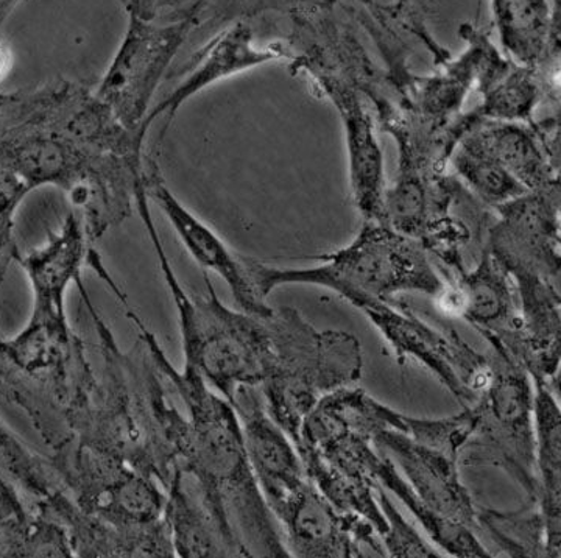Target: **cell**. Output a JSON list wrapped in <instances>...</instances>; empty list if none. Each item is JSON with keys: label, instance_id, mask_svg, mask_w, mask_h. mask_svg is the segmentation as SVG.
<instances>
[{"label": "cell", "instance_id": "29", "mask_svg": "<svg viewBox=\"0 0 561 558\" xmlns=\"http://www.w3.org/2000/svg\"><path fill=\"white\" fill-rule=\"evenodd\" d=\"M482 99L476 111L483 121L534 124L535 110L542 100L535 69L513 66L500 83L482 92Z\"/></svg>", "mask_w": 561, "mask_h": 558}, {"label": "cell", "instance_id": "19", "mask_svg": "<svg viewBox=\"0 0 561 558\" xmlns=\"http://www.w3.org/2000/svg\"><path fill=\"white\" fill-rule=\"evenodd\" d=\"M461 39L468 49L456 61L443 66L434 76H415L412 87L400 103L402 109L412 110L435 127L448 128L461 116V106L468 92L478 90L485 66L497 54L491 43L490 31L463 24L459 29Z\"/></svg>", "mask_w": 561, "mask_h": 558}, {"label": "cell", "instance_id": "34", "mask_svg": "<svg viewBox=\"0 0 561 558\" xmlns=\"http://www.w3.org/2000/svg\"><path fill=\"white\" fill-rule=\"evenodd\" d=\"M287 558H294V557L290 556V557H287Z\"/></svg>", "mask_w": 561, "mask_h": 558}, {"label": "cell", "instance_id": "1", "mask_svg": "<svg viewBox=\"0 0 561 558\" xmlns=\"http://www.w3.org/2000/svg\"><path fill=\"white\" fill-rule=\"evenodd\" d=\"M147 133L131 132L80 81L57 79L0 99L2 272L20 249L14 216L43 186L65 192L90 242L130 219L144 173Z\"/></svg>", "mask_w": 561, "mask_h": 558}, {"label": "cell", "instance_id": "5", "mask_svg": "<svg viewBox=\"0 0 561 558\" xmlns=\"http://www.w3.org/2000/svg\"><path fill=\"white\" fill-rule=\"evenodd\" d=\"M268 323L275 353L260 390L268 415L297 445L317 406L362 378V346L348 332L319 331L294 308L275 309Z\"/></svg>", "mask_w": 561, "mask_h": 558}, {"label": "cell", "instance_id": "16", "mask_svg": "<svg viewBox=\"0 0 561 558\" xmlns=\"http://www.w3.org/2000/svg\"><path fill=\"white\" fill-rule=\"evenodd\" d=\"M351 21L359 24L375 41L386 61L387 80L398 100L408 94L415 73L409 69L413 43L424 44L437 66L448 65L451 54L443 49L426 25L427 3L423 2H337Z\"/></svg>", "mask_w": 561, "mask_h": 558}, {"label": "cell", "instance_id": "22", "mask_svg": "<svg viewBox=\"0 0 561 558\" xmlns=\"http://www.w3.org/2000/svg\"><path fill=\"white\" fill-rule=\"evenodd\" d=\"M538 475L537 504L548 537V557L561 558V408L546 384H535Z\"/></svg>", "mask_w": 561, "mask_h": 558}, {"label": "cell", "instance_id": "8", "mask_svg": "<svg viewBox=\"0 0 561 558\" xmlns=\"http://www.w3.org/2000/svg\"><path fill=\"white\" fill-rule=\"evenodd\" d=\"M490 346L491 375L471 406L476 429L461 451L460 465L502 469L527 494V501H537L540 475L535 383L500 343Z\"/></svg>", "mask_w": 561, "mask_h": 558}, {"label": "cell", "instance_id": "13", "mask_svg": "<svg viewBox=\"0 0 561 558\" xmlns=\"http://www.w3.org/2000/svg\"><path fill=\"white\" fill-rule=\"evenodd\" d=\"M373 446L400 468L402 478L435 515L476 531L479 509L461 482L460 460L393 429H376Z\"/></svg>", "mask_w": 561, "mask_h": 558}, {"label": "cell", "instance_id": "14", "mask_svg": "<svg viewBox=\"0 0 561 558\" xmlns=\"http://www.w3.org/2000/svg\"><path fill=\"white\" fill-rule=\"evenodd\" d=\"M271 509L294 558H362L359 542L381 553L375 528L332 508L311 480Z\"/></svg>", "mask_w": 561, "mask_h": 558}, {"label": "cell", "instance_id": "27", "mask_svg": "<svg viewBox=\"0 0 561 558\" xmlns=\"http://www.w3.org/2000/svg\"><path fill=\"white\" fill-rule=\"evenodd\" d=\"M371 476L376 486H381L382 489L394 494L405 508L411 510L413 516L426 528L430 537L446 553L456 558H493L489 550L483 548L472 528L443 520L427 509L413 493L411 486L398 472V468L389 457L376 454L371 462Z\"/></svg>", "mask_w": 561, "mask_h": 558}, {"label": "cell", "instance_id": "25", "mask_svg": "<svg viewBox=\"0 0 561 558\" xmlns=\"http://www.w3.org/2000/svg\"><path fill=\"white\" fill-rule=\"evenodd\" d=\"M479 132L502 168L527 192L549 190L559 183L531 125L483 121Z\"/></svg>", "mask_w": 561, "mask_h": 558}, {"label": "cell", "instance_id": "7", "mask_svg": "<svg viewBox=\"0 0 561 558\" xmlns=\"http://www.w3.org/2000/svg\"><path fill=\"white\" fill-rule=\"evenodd\" d=\"M128 27L98 95L131 132L146 127L150 102L181 46L208 13L209 2H125Z\"/></svg>", "mask_w": 561, "mask_h": 558}, {"label": "cell", "instance_id": "28", "mask_svg": "<svg viewBox=\"0 0 561 558\" xmlns=\"http://www.w3.org/2000/svg\"><path fill=\"white\" fill-rule=\"evenodd\" d=\"M451 162L457 179L491 209L529 194L491 153L479 125L460 140Z\"/></svg>", "mask_w": 561, "mask_h": 558}, {"label": "cell", "instance_id": "17", "mask_svg": "<svg viewBox=\"0 0 561 558\" xmlns=\"http://www.w3.org/2000/svg\"><path fill=\"white\" fill-rule=\"evenodd\" d=\"M437 299L443 312L467 320L489 343L504 346L518 329L515 284L485 247L476 269L454 273L453 284Z\"/></svg>", "mask_w": 561, "mask_h": 558}, {"label": "cell", "instance_id": "10", "mask_svg": "<svg viewBox=\"0 0 561 558\" xmlns=\"http://www.w3.org/2000/svg\"><path fill=\"white\" fill-rule=\"evenodd\" d=\"M359 309L390 343L398 361H419L465 409L478 401L490 379V356L471 349L456 329L438 331L402 303L368 301Z\"/></svg>", "mask_w": 561, "mask_h": 558}, {"label": "cell", "instance_id": "2", "mask_svg": "<svg viewBox=\"0 0 561 558\" xmlns=\"http://www.w3.org/2000/svg\"><path fill=\"white\" fill-rule=\"evenodd\" d=\"M76 286L101 340L103 368L90 397L73 415L68 445L122 462L165 490L183 465L190 419L175 408L162 387L164 376L138 314L127 310L139 338L124 351L92 305L83 281Z\"/></svg>", "mask_w": 561, "mask_h": 558}, {"label": "cell", "instance_id": "33", "mask_svg": "<svg viewBox=\"0 0 561 558\" xmlns=\"http://www.w3.org/2000/svg\"><path fill=\"white\" fill-rule=\"evenodd\" d=\"M549 387V390L552 391L553 397H556L557 401H559L561 408V365L559 372L549 379V383L546 384Z\"/></svg>", "mask_w": 561, "mask_h": 558}, {"label": "cell", "instance_id": "15", "mask_svg": "<svg viewBox=\"0 0 561 558\" xmlns=\"http://www.w3.org/2000/svg\"><path fill=\"white\" fill-rule=\"evenodd\" d=\"M142 181L147 195L165 214L191 257L201 267L216 273L227 283L239 309L251 316L271 317L275 308L268 306L267 301L257 294L243 265L242 257L232 253L227 243L210 230L208 225L203 224L173 195L165 184L160 166L153 158H144Z\"/></svg>", "mask_w": 561, "mask_h": 558}, {"label": "cell", "instance_id": "24", "mask_svg": "<svg viewBox=\"0 0 561 558\" xmlns=\"http://www.w3.org/2000/svg\"><path fill=\"white\" fill-rule=\"evenodd\" d=\"M28 508L68 528L77 558H147L131 532L119 531L84 513L70 497L65 482Z\"/></svg>", "mask_w": 561, "mask_h": 558}, {"label": "cell", "instance_id": "6", "mask_svg": "<svg viewBox=\"0 0 561 558\" xmlns=\"http://www.w3.org/2000/svg\"><path fill=\"white\" fill-rule=\"evenodd\" d=\"M360 389L328 395L302 424L297 449L316 489L343 515L364 521L379 538L389 520L376 498L373 431L360 406Z\"/></svg>", "mask_w": 561, "mask_h": 558}, {"label": "cell", "instance_id": "4", "mask_svg": "<svg viewBox=\"0 0 561 558\" xmlns=\"http://www.w3.org/2000/svg\"><path fill=\"white\" fill-rule=\"evenodd\" d=\"M320 260L324 262L317 267L279 269L242 257L264 299L284 284H312L335 292L359 309L368 301H389L400 292L438 298L446 289L419 240L375 221H364L348 247Z\"/></svg>", "mask_w": 561, "mask_h": 558}, {"label": "cell", "instance_id": "26", "mask_svg": "<svg viewBox=\"0 0 561 558\" xmlns=\"http://www.w3.org/2000/svg\"><path fill=\"white\" fill-rule=\"evenodd\" d=\"M493 22L508 60L522 68H537L548 49L552 29V2H491Z\"/></svg>", "mask_w": 561, "mask_h": 558}, {"label": "cell", "instance_id": "31", "mask_svg": "<svg viewBox=\"0 0 561 558\" xmlns=\"http://www.w3.org/2000/svg\"><path fill=\"white\" fill-rule=\"evenodd\" d=\"M541 99L551 103L561 99V2H552V29L548 49L535 68Z\"/></svg>", "mask_w": 561, "mask_h": 558}, {"label": "cell", "instance_id": "21", "mask_svg": "<svg viewBox=\"0 0 561 558\" xmlns=\"http://www.w3.org/2000/svg\"><path fill=\"white\" fill-rule=\"evenodd\" d=\"M90 238L79 214H69L60 231L50 235L39 249L16 254L14 262L31 280L33 308L66 309L65 299L70 284L81 280V267L90 258Z\"/></svg>", "mask_w": 561, "mask_h": 558}, {"label": "cell", "instance_id": "9", "mask_svg": "<svg viewBox=\"0 0 561 558\" xmlns=\"http://www.w3.org/2000/svg\"><path fill=\"white\" fill-rule=\"evenodd\" d=\"M309 77L330 99L341 116L348 147L353 200L364 221L386 225V170L375 121L362 92L367 65L364 61H309L290 68Z\"/></svg>", "mask_w": 561, "mask_h": 558}, {"label": "cell", "instance_id": "3", "mask_svg": "<svg viewBox=\"0 0 561 558\" xmlns=\"http://www.w3.org/2000/svg\"><path fill=\"white\" fill-rule=\"evenodd\" d=\"M164 378L187 409L190 440L181 469L197 480L206 504L232 534L247 558H287L283 531L254 476L238 413L214 394L201 373L173 367L153 332L144 323Z\"/></svg>", "mask_w": 561, "mask_h": 558}, {"label": "cell", "instance_id": "11", "mask_svg": "<svg viewBox=\"0 0 561 558\" xmlns=\"http://www.w3.org/2000/svg\"><path fill=\"white\" fill-rule=\"evenodd\" d=\"M485 249L511 278L540 276L561 284V186L529 192L494 208Z\"/></svg>", "mask_w": 561, "mask_h": 558}, {"label": "cell", "instance_id": "32", "mask_svg": "<svg viewBox=\"0 0 561 558\" xmlns=\"http://www.w3.org/2000/svg\"><path fill=\"white\" fill-rule=\"evenodd\" d=\"M552 113L541 121L531 124L538 139H540L546 157L551 162L556 179L561 186V99L551 103ZM561 243V232H560Z\"/></svg>", "mask_w": 561, "mask_h": 558}, {"label": "cell", "instance_id": "20", "mask_svg": "<svg viewBox=\"0 0 561 558\" xmlns=\"http://www.w3.org/2000/svg\"><path fill=\"white\" fill-rule=\"evenodd\" d=\"M168 493V521L179 558H247L234 534L206 504L197 480L180 469Z\"/></svg>", "mask_w": 561, "mask_h": 558}, {"label": "cell", "instance_id": "23", "mask_svg": "<svg viewBox=\"0 0 561 558\" xmlns=\"http://www.w3.org/2000/svg\"><path fill=\"white\" fill-rule=\"evenodd\" d=\"M0 558H77L68 528L28 508L2 480Z\"/></svg>", "mask_w": 561, "mask_h": 558}, {"label": "cell", "instance_id": "30", "mask_svg": "<svg viewBox=\"0 0 561 558\" xmlns=\"http://www.w3.org/2000/svg\"><path fill=\"white\" fill-rule=\"evenodd\" d=\"M376 498L389 520V531L381 539L390 558H442L404 520L381 486H376Z\"/></svg>", "mask_w": 561, "mask_h": 558}, {"label": "cell", "instance_id": "12", "mask_svg": "<svg viewBox=\"0 0 561 558\" xmlns=\"http://www.w3.org/2000/svg\"><path fill=\"white\" fill-rule=\"evenodd\" d=\"M264 9L265 2H241L238 16L232 18L224 31L213 36L192 57L190 65L186 66V72L190 70V76L150 111L146 121L147 128H150L154 121L164 117L165 127L162 128L160 135V139H162L168 128L171 127L176 111L192 95L217 81L243 72V70L257 68V66L275 60H290L289 54L279 38L267 46H257L254 22L257 21Z\"/></svg>", "mask_w": 561, "mask_h": 558}, {"label": "cell", "instance_id": "18", "mask_svg": "<svg viewBox=\"0 0 561 558\" xmlns=\"http://www.w3.org/2000/svg\"><path fill=\"white\" fill-rule=\"evenodd\" d=\"M245 439L254 476L268 508L308 482L305 465L289 435L273 421L256 387H241L231 401Z\"/></svg>", "mask_w": 561, "mask_h": 558}]
</instances>
